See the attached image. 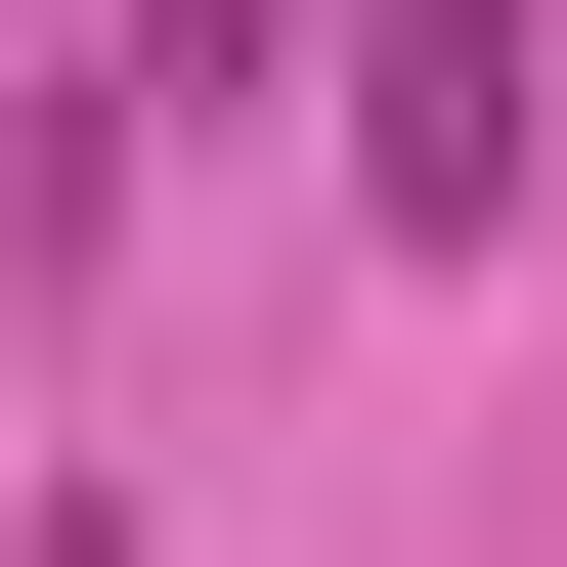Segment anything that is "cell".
I'll list each match as a JSON object with an SVG mask.
<instances>
[{
  "mask_svg": "<svg viewBox=\"0 0 567 567\" xmlns=\"http://www.w3.org/2000/svg\"><path fill=\"white\" fill-rule=\"evenodd\" d=\"M524 0H393V44H350V175H393V262H481V218H524Z\"/></svg>",
  "mask_w": 567,
  "mask_h": 567,
  "instance_id": "obj_1",
  "label": "cell"
},
{
  "mask_svg": "<svg viewBox=\"0 0 567 567\" xmlns=\"http://www.w3.org/2000/svg\"><path fill=\"white\" fill-rule=\"evenodd\" d=\"M132 87H262V0H132Z\"/></svg>",
  "mask_w": 567,
  "mask_h": 567,
  "instance_id": "obj_2",
  "label": "cell"
}]
</instances>
